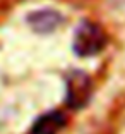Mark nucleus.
I'll return each mask as SVG.
<instances>
[{
  "label": "nucleus",
  "mask_w": 125,
  "mask_h": 134,
  "mask_svg": "<svg viewBox=\"0 0 125 134\" xmlns=\"http://www.w3.org/2000/svg\"><path fill=\"white\" fill-rule=\"evenodd\" d=\"M106 41L108 38L99 24L82 21L72 38V50L77 57H94L99 52H103Z\"/></svg>",
  "instance_id": "f257e3e1"
},
{
  "label": "nucleus",
  "mask_w": 125,
  "mask_h": 134,
  "mask_svg": "<svg viewBox=\"0 0 125 134\" xmlns=\"http://www.w3.org/2000/svg\"><path fill=\"white\" fill-rule=\"evenodd\" d=\"M93 96V81L86 72L74 69L65 76V103L72 110H81Z\"/></svg>",
  "instance_id": "f03ea898"
},
{
  "label": "nucleus",
  "mask_w": 125,
  "mask_h": 134,
  "mask_svg": "<svg viewBox=\"0 0 125 134\" xmlns=\"http://www.w3.org/2000/svg\"><path fill=\"white\" fill-rule=\"evenodd\" d=\"M26 23L38 35H50L63 23V16L53 9H39L27 14Z\"/></svg>",
  "instance_id": "7ed1b4c3"
},
{
  "label": "nucleus",
  "mask_w": 125,
  "mask_h": 134,
  "mask_svg": "<svg viewBox=\"0 0 125 134\" xmlns=\"http://www.w3.org/2000/svg\"><path fill=\"white\" fill-rule=\"evenodd\" d=\"M67 122V117L60 110H50L39 115L31 126V134H58Z\"/></svg>",
  "instance_id": "20e7f679"
}]
</instances>
